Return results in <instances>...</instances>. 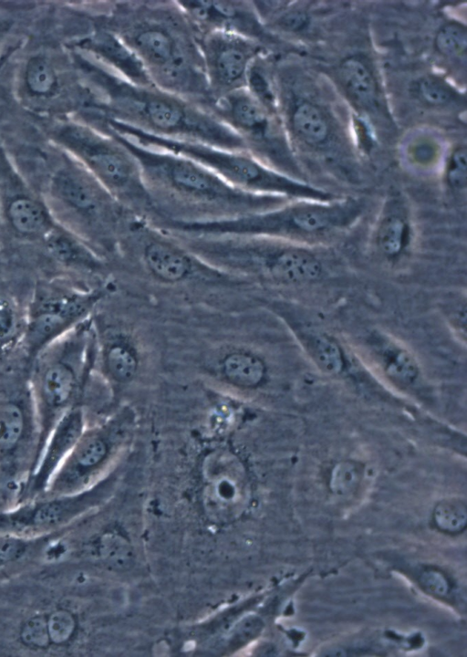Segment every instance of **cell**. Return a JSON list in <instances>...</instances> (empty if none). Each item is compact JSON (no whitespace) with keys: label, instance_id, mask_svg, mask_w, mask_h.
Segmentation results:
<instances>
[{"label":"cell","instance_id":"obj_4","mask_svg":"<svg viewBox=\"0 0 467 657\" xmlns=\"http://www.w3.org/2000/svg\"><path fill=\"white\" fill-rule=\"evenodd\" d=\"M275 78L278 115L296 158L302 153L337 172L351 166L354 130L331 93L284 60H275Z\"/></svg>","mask_w":467,"mask_h":657},{"label":"cell","instance_id":"obj_36","mask_svg":"<svg viewBox=\"0 0 467 657\" xmlns=\"http://www.w3.org/2000/svg\"><path fill=\"white\" fill-rule=\"evenodd\" d=\"M422 589L437 598H446L451 592V583L448 578L435 568L423 569L418 578Z\"/></svg>","mask_w":467,"mask_h":657},{"label":"cell","instance_id":"obj_31","mask_svg":"<svg viewBox=\"0 0 467 657\" xmlns=\"http://www.w3.org/2000/svg\"><path fill=\"white\" fill-rule=\"evenodd\" d=\"M433 48L438 57L446 61L465 67L467 29L459 20H448L436 30Z\"/></svg>","mask_w":467,"mask_h":657},{"label":"cell","instance_id":"obj_40","mask_svg":"<svg viewBox=\"0 0 467 657\" xmlns=\"http://www.w3.org/2000/svg\"><path fill=\"white\" fill-rule=\"evenodd\" d=\"M11 51H13V50L10 49L8 52L5 53V54L2 56L1 59H0V68H1V66H3L4 61L9 57V54H10Z\"/></svg>","mask_w":467,"mask_h":657},{"label":"cell","instance_id":"obj_37","mask_svg":"<svg viewBox=\"0 0 467 657\" xmlns=\"http://www.w3.org/2000/svg\"><path fill=\"white\" fill-rule=\"evenodd\" d=\"M439 152V145L427 138L413 141L408 149V154L412 162L421 166L431 164Z\"/></svg>","mask_w":467,"mask_h":657},{"label":"cell","instance_id":"obj_38","mask_svg":"<svg viewBox=\"0 0 467 657\" xmlns=\"http://www.w3.org/2000/svg\"><path fill=\"white\" fill-rule=\"evenodd\" d=\"M448 317L453 328L465 339L466 304L465 298L456 297L448 305Z\"/></svg>","mask_w":467,"mask_h":657},{"label":"cell","instance_id":"obj_30","mask_svg":"<svg viewBox=\"0 0 467 657\" xmlns=\"http://www.w3.org/2000/svg\"><path fill=\"white\" fill-rule=\"evenodd\" d=\"M411 95L431 109H447L465 104L464 94L450 80L436 73H424L413 80Z\"/></svg>","mask_w":467,"mask_h":657},{"label":"cell","instance_id":"obj_22","mask_svg":"<svg viewBox=\"0 0 467 657\" xmlns=\"http://www.w3.org/2000/svg\"><path fill=\"white\" fill-rule=\"evenodd\" d=\"M91 18V30L76 37L69 44L71 50L90 57L130 83L154 86L129 47L116 34Z\"/></svg>","mask_w":467,"mask_h":657},{"label":"cell","instance_id":"obj_13","mask_svg":"<svg viewBox=\"0 0 467 657\" xmlns=\"http://www.w3.org/2000/svg\"><path fill=\"white\" fill-rule=\"evenodd\" d=\"M109 292L107 284L88 289L56 285L39 287L26 310L21 347L26 361L30 364L46 347L90 318Z\"/></svg>","mask_w":467,"mask_h":657},{"label":"cell","instance_id":"obj_5","mask_svg":"<svg viewBox=\"0 0 467 657\" xmlns=\"http://www.w3.org/2000/svg\"><path fill=\"white\" fill-rule=\"evenodd\" d=\"M364 212L360 198L337 196L330 201L290 200L267 210L217 221L166 220L161 226L179 234L256 235L316 247L355 226Z\"/></svg>","mask_w":467,"mask_h":657},{"label":"cell","instance_id":"obj_12","mask_svg":"<svg viewBox=\"0 0 467 657\" xmlns=\"http://www.w3.org/2000/svg\"><path fill=\"white\" fill-rule=\"evenodd\" d=\"M202 108L232 130L250 155L278 172L306 181L278 113L265 108L245 89L210 100Z\"/></svg>","mask_w":467,"mask_h":657},{"label":"cell","instance_id":"obj_1","mask_svg":"<svg viewBox=\"0 0 467 657\" xmlns=\"http://www.w3.org/2000/svg\"><path fill=\"white\" fill-rule=\"evenodd\" d=\"M92 17L129 47L155 87L208 103L199 35L179 1L94 2Z\"/></svg>","mask_w":467,"mask_h":657},{"label":"cell","instance_id":"obj_32","mask_svg":"<svg viewBox=\"0 0 467 657\" xmlns=\"http://www.w3.org/2000/svg\"><path fill=\"white\" fill-rule=\"evenodd\" d=\"M26 311L21 312L11 299L0 297V358L22 344Z\"/></svg>","mask_w":467,"mask_h":657},{"label":"cell","instance_id":"obj_10","mask_svg":"<svg viewBox=\"0 0 467 657\" xmlns=\"http://www.w3.org/2000/svg\"><path fill=\"white\" fill-rule=\"evenodd\" d=\"M95 358V327L88 318L49 344L30 362L28 381L39 423L41 453L55 424L80 402Z\"/></svg>","mask_w":467,"mask_h":657},{"label":"cell","instance_id":"obj_20","mask_svg":"<svg viewBox=\"0 0 467 657\" xmlns=\"http://www.w3.org/2000/svg\"><path fill=\"white\" fill-rule=\"evenodd\" d=\"M416 226L408 199L392 191L383 200L371 231L374 253L383 263L397 266L412 253Z\"/></svg>","mask_w":467,"mask_h":657},{"label":"cell","instance_id":"obj_34","mask_svg":"<svg viewBox=\"0 0 467 657\" xmlns=\"http://www.w3.org/2000/svg\"><path fill=\"white\" fill-rule=\"evenodd\" d=\"M432 518L439 530L447 534H459L466 527L467 509L459 498H447L434 507Z\"/></svg>","mask_w":467,"mask_h":657},{"label":"cell","instance_id":"obj_26","mask_svg":"<svg viewBox=\"0 0 467 657\" xmlns=\"http://www.w3.org/2000/svg\"><path fill=\"white\" fill-rule=\"evenodd\" d=\"M49 254L62 264L91 275H102L105 261L80 237L57 224L44 238Z\"/></svg>","mask_w":467,"mask_h":657},{"label":"cell","instance_id":"obj_24","mask_svg":"<svg viewBox=\"0 0 467 657\" xmlns=\"http://www.w3.org/2000/svg\"><path fill=\"white\" fill-rule=\"evenodd\" d=\"M0 200V212L12 229L27 237L44 238L58 224L44 200L29 192L11 190Z\"/></svg>","mask_w":467,"mask_h":657},{"label":"cell","instance_id":"obj_28","mask_svg":"<svg viewBox=\"0 0 467 657\" xmlns=\"http://www.w3.org/2000/svg\"><path fill=\"white\" fill-rule=\"evenodd\" d=\"M291 326L299 343L321 371L337 375L344 370L345 351L335 337L296 322Z\"/></svg>","mask_w":467,"mask_h":657},{"label":"cell","instance_id":"obj_2","mask_svg":"<svg viewBox=\"0 0 467 657\" xmlns=\"http://www.w3.org/2000/svg\"><path fill=\"white\" fill-rule=\"evenodd\" d=\"M73 60L95 94L86 110L162 138L245 151L241 139L202 106L155 86L130 83L90 57Z\"/></svg>","mask_w":467,"mask_h":657},{"label":"cell","instance_id":"obj_16","mask_svg":"<svg viewBox=\"0 0 467 657\" xmlns=\"http://www.w3.org/2000/svg\"><path fill=\"white\" fill-rule=\"evenodd\" d=\"M199 46L210 100L244 89L253 61L270 52L256 41L224 31L201 34Z\"/></svg>","mask_w":467,"mask_h":657},{"label":"cell","instance_id":"obj_14","mask_svg":"<svg viewBox=\"0 0 467 657\" xmlns=\"http://www.w3.org/2000/svg\"><path fill=\"white\" fill-rule=\"evenodd\" d=\"M125 228L137 247L142 267L160 283L224 284L241 281L216 270L183 245L171 232L148 219L132 215Z\"/></svg>","mask_w":467,"mask_h":657},{"label":"cell","instance_id":"obj_35","mask_svg":"<svg viewBox=\"0 0 467 657\" xmlns=\"http://www.w3.org/2000/svg\"><path fill=\"white\" fill-rule=\"evenodd\" d=\"M364 466L354 460H343L336 464L330 473L329 488L335 495H348L359 486Z\"/></svg>","mask_w":467,"mask_h":657},{"label":"cell","instance_id":"obj_19","mask_svg":"<svg viewBox=\"0 0 467 657\" xmlns=\"http://www.w3.org/2000/svg\"><path fill=\"white\" fill-rule=\"evenodd\" d=\"M179 3L199 36L210 31L229 32L256 41L273 53L282 42L265 28L253 1L183 0Z\"/></svg>","mask_w":467,"mask_h":657},{"label":"cell","instance_id":"obj_6","mask_svg":"<svg viewBox=\"0 0 467 657\" xmlns=\"http://www.w3.org/2000/svg\"><path fill=\"white\" fill-rule=\"evenodd\" d=\"M171 234L205 263L239 280L304 285L326 271L313 246L256 235Z\"/></svg>","mask_w":467,"mask_h":657},{"label":"cell","instance_id":"obj_15","mask_svg":"<svg viewBox=\"0 0 467 657\" xmlns=\"http://www.w3.org/2000/svg\"><path fill=\"white\" fill-rule=\"evenodd\" d=\"M18 92L24 102L37 110L52 109L62 99L75 116L95 99L77 66L71 71L61 70L52 57L43 53L30 56L22 66Z\"/></svg>","mask_w":467,"mask_h":657},{"label":"cell","instance_id":"obj_17","mask_svg":"<svg viewBox=\"0 0 467 657\" xmlns=\"http://www.w3.org/2000/svg\"><path fill=\"white\" fill-rule=\"evenodd\" d=\"M122 426L124 423L119 424L115 417L86 427L43 495H69L88 489L105 464L117 438V431Z\"/></svg>","mask_w":467,"mask_h":657},{"label":"cell","instance_id":"obj_29","mask_svg":"<svg viewBox=\"0 0 467 657\" xmlns=\"http://www.w3.org/2000/svg\"><path fill=\"white\" fill-rule=\"evenodd\" d=\"M224 379L234 387L252 389L259 386L266 373L264 360L244 348H230L218 360Z\"/></svg>","mask_w":467,"mask_h":657},{"label":"cell","instance_id":"obj_25","mask_svg":"<svg viewBox=\"0 0 467 657\" xmlns=\"http://www.w3.org/2000/svg\"><path fill=\"white\" fill-rule=\"evenodd\" d=\"M95 333L96 352L106 375L120 383L132 380L140 361L139 350L133 339L123 332L113 330L99 334L95 329Z\"/></svg>","mask_w":467,"mask_h":657},{"label":"cell","instance_id":"obj_39","mask_svg":"<svg viewBox=\"0 0 467 657\" xmlns=\"http://www.w3.org/2000/svg\"><path fill=\"white\" fill-rule=\"evenodd\" d=\"M15 25V20L11 17H0V45L4 43L9 36Z\"/></svg>","mask_w":467,"mask_h":657},{"label":"cell","instance_id":"obj_11","mask_svg":"<svg viewBox=\"0 0 467 657\" xmlns=\"http://www.w3.org/2000/svg\"><path fill=\"white\" fill-rule=\"evenodd\" d=\"M28 367L25 363L0 370V494L6 500L5 494L12 506L41 454Z\"/></svg>","mask_w":467,"mask_h":657},{"label":"cell","instance_id":"obj_33","mask_svg":"<svg viewBox=\"0 0 467 657\" xmlns=\"http://www.w3.org/2000/svg\"><path fill=\"white\" fill-rule=\"evenodd\" d=\"M441 178L446 190L464 193L467 187V149L465 143L454 145L445 156Z\"/></svg>","mask_w":467,"mask_h":657},{"label":"cell","instance_id":"obj_18","mask_svg":"<svg viewBox=\"0 0 467 657\" xmlns=\"http://www.w3.org/2000/svg\"><path fill=\"white\" fill-rule=\"evenodd\" d=\"M331 73L336 90L359 120L371 128L393 125L378 71L369 57L360 52L348 55Z\"/></svg>","mask_w":467,"mask_h":657},{"label":"cell","instance_id":"obj_7","mask_svg":"<svg viewBox=\"0 0 467 657\" xmlns=\"http://www.w3.org/2000/svg\"><path fill=\"white\" fill-rule=\"evenodd\" d=\"M49 175L44 200L56 222L97 252L113 251L119 234L135 215L76 159L63 151Z\"/></svg>","mask_w":467,"mask_h":657},{"label":"cell","instance_id":"obj_23","mask_svg":"<svg viewBox=\"0 0 467 657\" xmlns=\"http://www.w3.org/2000/svg\"><path fill=\"white\" fill-rule=\"evenodd\" d=\"M77 627L74 613L57 607L26 619L19 628L18 639L32 651L61 649L72 641Z\"/></svg>","mask_w":467,"mask_h":657},{"label":"cell","instance_id":"obj_9","mask_svg":"<svg viewBox=\"0 0 467 657\" xmlns=\"http://www.w3.org/2000/svg\"><path fill=\"white\" fill-rule=\"evenodd\" d=\"M98 125L143 146L181 154L193 160L243 191L286 200L330 201L334 193L307 181L278 172L248 152L213 145L158 137L128 125L100 117Z\"/></svg>","mask_w":467,"mask_h":657},{"label":"cell","instance_id":"obj_21","mask_svg":"<svg viewBox=\"0 0 467 657\" xmlns=\"http://www.w3.org/2000/svg\"><path fill=\"white\" fill-rule=\"evenodd\" d=\"M86 427L85 411L79 402L69 409L51 430L37 464L23 486L17 504L45 493L49 481Z\"/></svg>","mask_w":467,"mask_h":657},{"label":"cell","instance_id":"obj_27","mask_svg":"<svg viewBox=\"0 0 467 657\" xmlns=\"http://www.w3.org/2000/svg\"><path fill=\"white\" fill-rule=\"evenodd\" d=\"M367 343L391 380L409 385L418 378L420 370L415 358L395 339L380 332H373Z\"/></svg>","mask_w":467,"mask_h":657},{"label":"cell","instance_id":"obj_3","mask_svg":"<svg viewBox=\"0 0 467 657\" xmlns=\"http://www.w3.org/2000/svg\"><path fill=\"white\" fill-rule=\"evenodd\" d=\"M117 134L138 160L144 184L161 221L230 219L290 201L243 191L193 160Z\"/></svg>","mask_w":467,"mask_h":657},{"label":"cell","instance_id":"obj_41","mask_svg":"<svg viewBox=\"0 0 467 657\" xmlns=\"http://www.w3.org/2000/svg\"><path fill=\"white\" fill-rule=\"evenodd\" d=\"M0 214H1V212H0Z\"/></svg>","mask_w":467,"mask_h":657},{"label":"cell","instance_id":"obj_8","mask_svg":"<svg viewBox=\"0 0 467 657\" xmlns=\"http://www.w3.org/2000/svg\"><path fill=\"white\" fill-rule=\"evenodd\" d=\"M50 138L129 212L153 223L162 220L146 189L138 160L113 130L73 117L56 124Z\"/></svg>","mask_w":467,"mask_h":657}]
</instances>
